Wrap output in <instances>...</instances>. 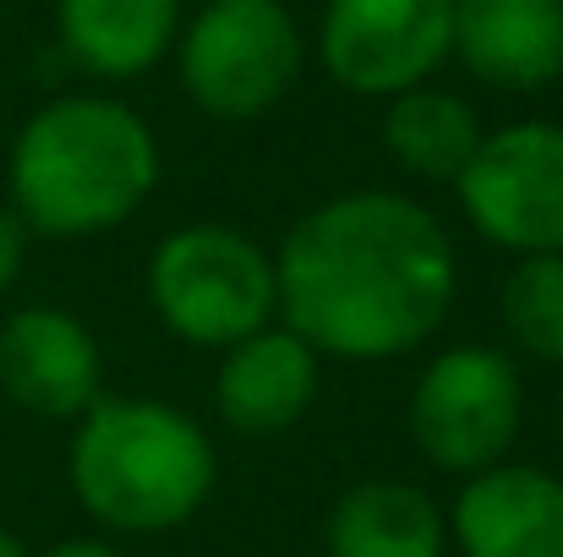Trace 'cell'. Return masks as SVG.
I'll return each instance as SVG.
<instances>
[{
  "mask_svg": "<svg viewBox=\"0 0 563 557\" xmlns=\"http://www.w3.org/2000/svg\"><path fill=\"white\" fill-rule=\"evenodd\" d=\"M307 44L285 0H208L176 38L187 99L213 121L268 115L301 77Z\"/></svg>",
  "mask_w": 563,
  "mask_h": 557,
  "instance_id": "cell-6",
  "label": "cell"
},
{
  "mask_svg": "<svg viewBox=\"0 0 563 557\" xmlns=\"http://www.w3.org/2000/svg\"><path fill=\"white\" fill-rule=\"evenodd\" d=\"M22 263H27V224L11 208H0V296L22 279Z\"/></svg>",
  "mask_w": 563,
  "mask_h": 557,
  "instance_id": "cell-17",
  "label": "cell"
},
{
  "mask_svg": "<svg viewBox=\"0 0 563 557\" xmlns=\"http://www.w3.org/2000/svg\"><path fill=\"white\" fill-rule=\"evenodd\" d=\"M148 307L191 350H230L279 318L274 252L230 224H181L148 257Z\"/></svg>",
  "mask_w": 563,
  "mask_h": 557,
  "instance_id": "cell-4",
  "label": "cell"
},
{
  "mask_svg": "<svg viewBox=\"0 0 563 557\" xmlns=\"http://www.w3.org/2000/svg\"><path fill=\"white\" fill-rule=\"evenodd\" d=\"M318 55L345 93L399 99L454 55V0H329Z\"/></svg>",
  "mask_w": 563,
  "mask_h": 557,
  "instance_id": "cell-8",
  "label": "cell"
},
{
  "mask_svg": "<svg viewBox=\"0 0 563 557\" xmlns=\"http://www.w3.org/2000/svg\"><path fill=\"white\" fill-rule=\"evenodd\" d=\"M443 520L460 557H563V476L504 459L471 476Z\"/></svg>",
  "mask_w": 563,
  "mask_h": 557,
  "instance_id": "cell-10",
  "label": "cell"
},
{
  "mask_svg": "<svg viewBox=\"0 0 563 557\" xmlns=\"http://www.w3.org/2000/svg\"><path fill=\"white\" fill-rule=\"evenodd\" d=\"M498 318L531 361L563 367V252L520 257L498 290Z\"/></svg>",
  "mask_w": 563,
  "mask_h": 557,
  "instance_id": "cell-16",
  "label": "cell"
},
{
  "mask_svg": "<svg viewBox=\"0 0 563 557\" xmlns=\"http://www.w3.org/2000/svg\"><path fill=\"white\" fill-rule=\"evenodd\" d=\"M559 432H563V415H559Z\"/></svg>",
  "mask_w": 563,
  "mask_h": 557,
  "instance_id": "cell-20",
  "label": "cell"
},
{
  "mask_svg": "<svg viewBox=\"0 0 563 557\" xmlns=\"http://www.w3.org/2000/svg\"><path fill=\"white\" fill-rule=\"evenodd\" d=\"M454 197L487 246L509 257L563 252V121H515L482 132Z\"/></svg>",
  "mask_w": 563,
  "mask_h": 557,
  "instance_id": "cell-7",
  "label": "cell"
},
{
  "mask_svg": "<svg viewBox=\"0 0 563 557\" xmlns=\"http://www.w3.org/2000/svg\"><path fill=\"white\" fill-rule=\"evenodd\" d=\"M526 426V382L520 367L493 345H449L438 350L405 404V432L416 454L443 476H482L509 459Z\"/></svg>",
  "mask_w": 563,
  "mask_h": 557,
  "instance_id": "cell-5",
  "label": "cell"
},
{
  "mask_svg": "<svg viewBox=\"0 0 563 557\" xmlns=\"http://www.w3.org/2000/svg\"><path fill=\"white\" fill-rule=\"evenodd\" d=\"M38 557H126L115 542H104V536H71V542H55L49 553Z\"/></svg>",
  "mask_w": 563,
  "mask_h": 557,
  "instance_id": "cell-18",
  "label": "cell"
},
{
  "mask_svg": "<svg viewBox=\"0 0 563 557\" xmlns=\"http://www.w3.org/2000/svg\"><path fill=\"white\" fill-rule=\"evenodd\" d=\"M0 393L44 421H77L104 399L99 334L60 307H16L0 323Z\"/></svg>",
  "mask_w": 563,
  "mask_h": 557,
  "instance_id": "cell-9",
  "label": "cell"
},
{
  "mask_svg": "<svg viewBox=\"0 0 563 557\" xmlns=\"http://www.w3.org/2000/svg\"><path fill=\"white\" fill-rule=\"evenodd\" d=\"M279 318L323 361H399L421 350L454 296V235L405 191H340L301 213L274 252Z\"/></svg>",
  "mask_w": 563,
  "mask_h": 557,
  "instance_id": "cell-1",
  "label": "cell"
},
{
  "mask_svg": "<svg viewBox=\"0 0 563 557\" xmlns=\"http://www.w3.org/2000/svg\"><path fill=\"white\" fill-rule=\"evenodd\" d=\"M0 557H33V553H27V542H22V536L0 531Z\"/></svg>",
  "mask_w": 563,
  "mask_h": 557,
  "instance_id": "cell-19",
  "label": "cell"
},
{
  "mask_svg": "<svg viewBox=\"0 0 563 557\" xmlns=\"http://www.w3.org/2000/svg\"><path fill=\"white\" fill-rule=\"evenodd\" d=\"M383 148L399 170L421 176V181H460V170L471 165V154L482 148V121L476 110L449 93V88H410L399 99H388L383 110Z\"/></svg>",
  "mask_w": 563,
  "mask_h": 557,
  "instance_id": "cell-15",
  "label": "cell"
},
{
  "mask_svg": "<svg viewBox=\"0 0 563 557\" xmlns=\"http://www.w3.org/2000/svg\"><path fill=\"white\" fill-rule=\"evenodd\" d=\"M323 388V356L296 339L285 323L257 328L252 339L219 350V377H213V404L219 421L241 437H279L290 432Z\"/></svg>",
  "mask_w": 563,
  "mask_h": 557,
  "instance_id": "cell-11",
  "label": "cell"
},
{
  "mask_svg": "<svg viewBox=\"0 0 563 557\" xmlns=\"http://www.w3.org/2000/svg\"><path fill=\"white\" fill-rule=\"evenodd\" d=\"M476 82L537 93L563 77V0H454V55Z\"/></svg>",
  "mask_w": 563,
  "mask_h": 557,
  "instance_id": "cell-12",
  "label": "cell"
},
{
  "mask_svg": "<svg viewBox=\"0 0 563 557\" xmlns=\"http://www.w3.org/2000/svg\"><path fill=\"white\" fill-rule=\"evenodd\" d=\"M11 213L27 235L88 241L126 224L159 186L154 126L104 93H66L38 104L5 159Z\"/></svg>",
  "mask_w": 563,
  "mask_h": 557,
  "instance_id": "cell-2",
  "label": "cell"
},
{
  "mask_svg": "<svg viewBox=\"0 0 563 557\" xmlns=\"http://www.w3.org/2000/svg\"><path fill=\"white\" fill-rule=\"evenodd\" d=\"M329 557H449L443 509L410 481H356L323 520Z\"/></svg>",
  "mask_w": 563,
  "mask_h": 557,
  "instance_id": "cell-14",
  "label": "cell"
},
{
  "mask_svg": "<svg viewBox=\"0 0 563 557\" xmlns=\"http://www.w3.org/2000/svg\"><path fill=\"white\" fill-rule=\"evenodd\" d=\"M60 49L104 82L154 71L181 38V0H55Z\"/></svg>",
  "mask_w": 563,
  "mask_h": 557,
  "instance_id": "cell-13",
  "label": "cell"
},
{
  "mask_svg": "<svg viewBox=\"0 0 563 557\" xmlns=\"http://www.w3.org/2000/svg\"><path fill=\"white\" fill-rule=\"evenodd\" d=\"M66 476L82 514L110 536H165L213 498L219 448L181 404L115 393L77 415Z\"/></svg>",
  "mask_w": 563,
  "mask_h": 557,
  "instance_id": "cell-3",
  "label": "cell"
}]
</instances>
